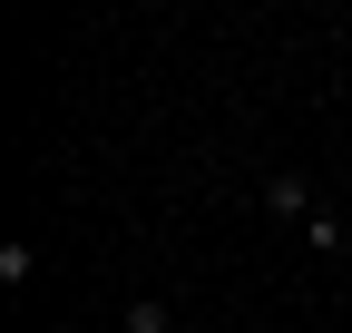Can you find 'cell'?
Masks as SVG:
<instances>
[{
	"mask_svg": "<svg viewBox=\"0 0 352 333\" xmlns=\"http://www.w3.org/2000/svg\"><path fill=\"white\" fill-rule=\"evenodd\" d=\"M303 245H314V255H352V206H314V216H303Z\"/></svg>",
	"mask_w": 352,
	"mask_h": 333,
	"instance_id": "obj_1",
	"label": "cell"
},
{
	"mask_svg": "<svg viewBox=\"0 0 352 333\" xmlns=\"http://www.w3.org/2000/svg\"><path fill=\"white\" fill-rule=\"evenodd\" d=\"M264 206H274V216H314V177H303V166H274V177H264Z\"/></svg>",
	"mask_w": 352,
	"mask_h": 333,
	"instance_id": "obj_2",
	"label": "cell"
},
{
	"mask_svg": "<svg viewBox=\"0 0 352 333\" xmlns=\"http://www.w3.org/2000/svg\"><path fill=\"white\" fill-rule=\"evenodd\" d=\"M127 333H176V304L166 294H138V304H127Z\"/></svg>",
	"mask_w": 352,
	"mask_h": 333,
	"instance_id": "obj_3",
	"label": "cell"
},
{
	"mask_svg": "<svg viewBox=\"0 0 352 333\" xmlns=\"http://www.w3.org/2000/svg\"><path fill=\"white\" fill-rule=\"evenodd\" d=\"M30 275H39V255H30V245L10 235V245H0V284H10V294H20V284H30Z\"/></svg>",
	"mask_w": 352,
	"mask_h": 333,
	"instance_id": "obj_4",
	"label": "cell"
}]
</instances>
